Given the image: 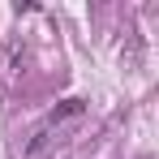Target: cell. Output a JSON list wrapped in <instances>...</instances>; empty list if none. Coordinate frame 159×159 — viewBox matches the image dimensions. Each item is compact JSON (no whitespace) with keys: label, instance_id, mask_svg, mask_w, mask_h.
Masks as SVG:
<instances>
[{"label":"cell","instance_id":"1","mask_svg":"<svg viewBox=\"0 0 159 159\" xmlns=\"http://www.w3.org/2000/svg\"><path fill=\"white\" fill-rule=\"evenodd\" d=\"M82 107H86L82 99H65L60 107H52V112L43 116V125H39V129L30 133V142H26V155H39V151L48 146V138H52V129L60 125V120H73V116H82Z\"/></svg>","mask_w":159,"mask_h":159}]
</instances>
